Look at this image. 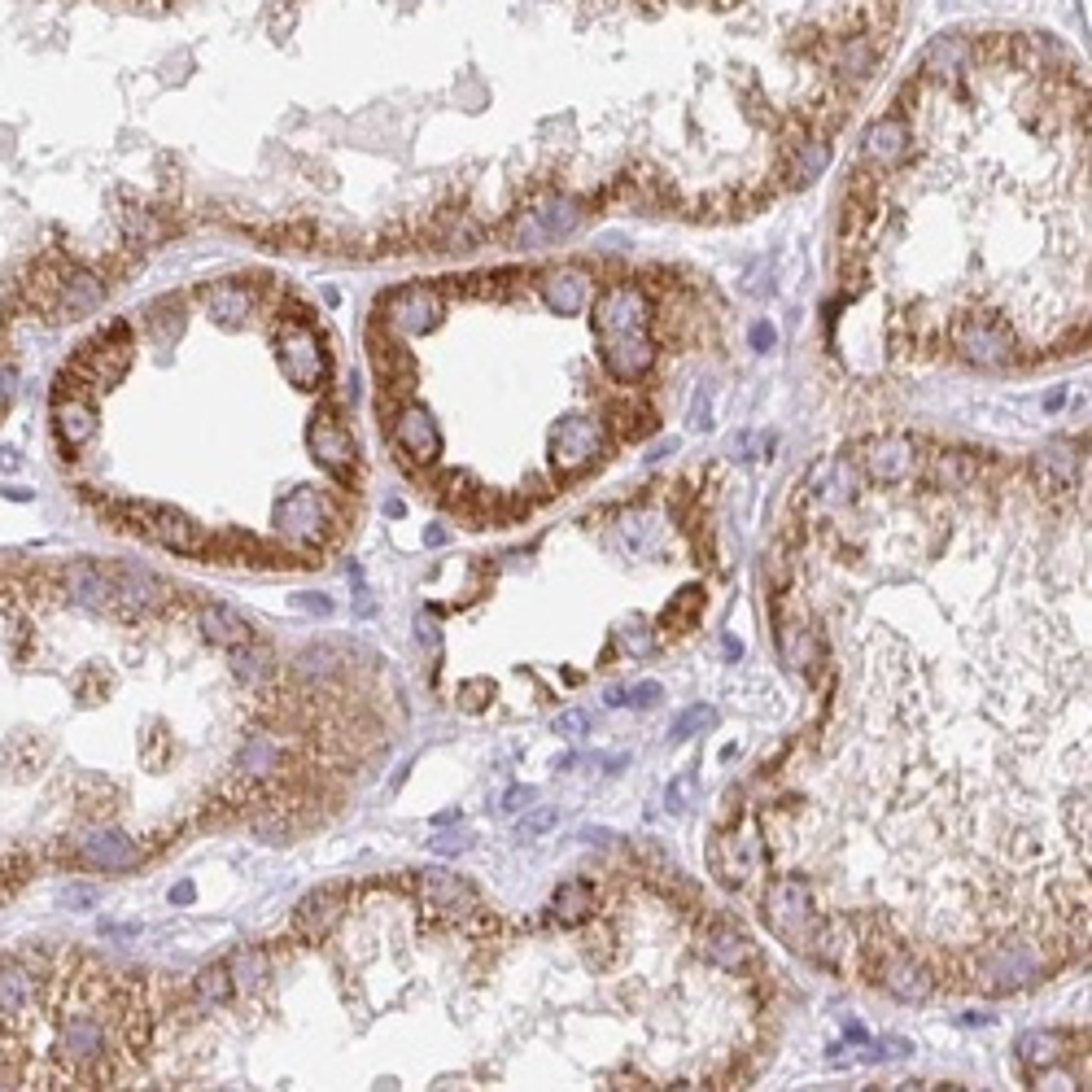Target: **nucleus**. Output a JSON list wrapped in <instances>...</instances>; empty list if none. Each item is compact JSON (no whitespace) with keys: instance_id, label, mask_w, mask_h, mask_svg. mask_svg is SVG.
Masks as SVG:
<instances>
[{"instance_id":"nucleus-36","label":"nucleus","mask_w":1092,"mask_h":1092,"mask_svg":"<svg viewBox=\"0 0 1092 1092\" xmlns=\"http://www.w3.org/2000/svg\"><path fill=\"white\" fill-rule=\"evenodd\" d=\"M193 988H197V996H201V1001H210V1005H224L228 996L237 992V983H232L228 966H224V961H219V966H206V970L197 974V983H193Z\"/></svg>"},{"instance_id":"nucleus-48","label":"nucleus","mask_w":1092,"mask_h":1092,"mask_svg":"<svg viewBox=\"0 0 1092 1092\" xmlns=\"http://www.w3.org/2000/svg\"><path fill=\"white\" fill-rule=\"evenodd\" d=\"M193 896H197V887H193V883H179V887H171V905H193Z\"/></svg>"},{"instance_id":"nucleus-28","label":"nucleus","mask_w":1092,"mask_h":1092,"mask_svg":"<svg viewBox=\"0 0 1092 1092\" xmlns=\"http://www.w3.org/2000/svg\"><path fill=\"white\" fill-rule=\"evenodd\" d=\"M237 765L246 778H271L275 769H280V739H271V735H253L246 747H241V756H237Z\"/></svg>"},{"instance_id":"nucleus-15","label":"nucleus","mask_w":1092,"mask_h":1092,"mask_svg":"<svg viewBox=\"0 0 1092 1092\" xmlns=\"http://www.w3.org/2000/svg\"><path fill=\"white\" fill-rule=\"evenodd\" d=\"M105 302V280L88 267H75V262H61V289L57 302H52L49 320H79V315H92Z\"/></svg>"},{"instance_id":"nucleus-1","label":"nucleus","mask_w":1092,"mask_h":1092,"mask_svg":"<svg viewBox=\"0 0 1092 1092\" xmlns=\"http://www.w3.org/2000/svg\"><path fill=\"white\" fill-rule=\"evenodd\" d=\"M646 293L639 284H612L595 302V328H599V354L617 380H639L651 367L655 349L646 337Z\"/></svg>"},{"instance_id":"nucleus-20","label":"nucleus","mask_w":1092,"mask_h":1092,"mask_svg":"<svg viewBox=\"0 0 1092 1092\" xmlns=\"http://www.w3.org/2000/svg\"><path fill=\"white\" fill-rule=\"evenodd\" d=\"M394 442L402 447V454H411V459H420V463L438 459V450H442L438 424H433L429 411H420V407H402L394 416Z\"/></svg>"},{"instance_id":"nucleus-43","label":"nucleus","mask_w":1092,"mask_h":1092,"mask_svg":"<svg viewBox=\"0 0 1092 1092\" xmlns=\"http://www.w3.org/2000/svg\"><path fill=\"white\" fill-rule=\"evenodd\" d=\"M429 847L438 856H459V852H468V835H438V840H429Z\"/></svg>"},{"instance_id":"nucleus-35","label":"nucleus","mask_w":1092,"mask_h":1092,"mask_svg":"<svg viewBox=\"0 0 1092 1092\" xmlns=\"http://www.w3.org/2000/svg\"><path fill=\"white\" fill-rule=\"evenodd\" d=\"M778 646H782V660H787V669H804V664H813V634L804 630V625H787V630L778 634Z\"/></svg>"},{"instance_id":"nucleus-24","label":"nucleus","mask_w":1092,"mask_h":1092,"mask_svg":"<svg viewBox=\"0 0 1092 1092\" xmlns=\"http://www.w3.org/2000/svg\"><path fill=\"white\" fill-rule=\"evenodd\" d=\"M206 306H210V315H215L219 324H228V328H237V324H246V315L253 311V289L249 284H237V280H219V284H210L206 293Z\"/></svg>"},{"instance_id":"nucleus-50","label":"nucleus","mask_w":1092,"mask_h":1092,"mask_svg":"<svg viewBox=\"0 0 1092 1092\" xmlns=\"http://www.w3.org/2000/svg\"><path fill=\"white\" fill-rule=\"evenodd\" d=\"M424 543H429V546H442V543H447V529H438V525H433L429 534H424Z\"/></svg>"},{"instance_id":"nucleus-3","label":"nucleus","mask_w":1092,"mask_h":1092,"mask_svg":"<svg viewBox=\"0 0 1092 1092\" xmlns=\"http://www.w3.org/2000/svg\"><path fill=\"white\" fill-rule=\"evenodd\" d=\"M1048 974V952L1041 943H988L979 952V966H974V983L988 992H1014V988H1032Z\"/></svg>"},{"instance_id":"nucleus-9","label":"nucleus","mask_w":1092,"mask_h":1092,"mask_svg":"<svg viewBox=\"0 0 1092 1092\" xmlns=\"http://www.w3.org/2000/svg\"><path fill=\"white\" fill-rule=\"evenodd\" d=\"M952 342H957V349L970 358V363H979V367H1005V363H1014V337H1010V328H1001L996 320H983V315H970V320H961L957 328H952Z\"/></svg>"},{"instance_id":"nucleus-41","label":"nucleus","mask_w":1092,"mask_h":1092,"mask_svg":"<svg viewBox=\"0 0 1092 1092\" xmlns=\"http://www.w3.org/2000/svg\"><path fill=\"white\" fill-rule=\"evenodd\" d=\"M664 699V686L660 682H639V686H630L625 691V704H634V708H655Z\"/></svg>"},{"instance_id":"nucleus-45","label":"nucleus","mask_w":1092,"mask_h":1092,"mask_svg":"<svg viewBox=\"0 0 1092 1092\" xmlns=\"http://www.w3.org/2000/svg\"><path fill=\"white\" fill-rule=\"evenodd\" d=\"M550 826H555V809H543V813H534V818L521 822V835L529 840V835H543V831H550Z\"/></svg>"},{"instance_id":"nucleus-11","label":"nucleus","mask_w":1092,"mask_h":1092,"mask_svg":"<svg viewBox=\"0 0 1092 1092\" xmlns=\"http://www.w3.org/2000/svg\"><path fill=\"white\" fill-rule=\"evenodd\" d=\"M349 909V887L346 883H328V887H315L311 896L298 900L293 909V931L306 940V943H320L333 936V927L346 918Z\"/></svg>"},{"instance_id":"nucleus-34","label":"nucleus","mask_w":1092,"mask_h":1092,"mask_svg":"<svg viewBox=\"0 0 1092 1092\" xmlns=\"http://www.w3.org/2000/svg\"><path fill=\"white\" fill-rule=\"evenodd\" d=\"M1041 472H1044V481H1053V485H1070L1075 481V468H1079V454L1066 447V442H1053L1048 450H1041Z\"/></svg>"},{"instance_id":"nucleus-32","label":"nucleus","mask_w":1092,"mask_h":1092,"mask_svg":"<svg viewBox=\"0 0 1092 1092\" xmlns=\"http://www.w3.org/2000/svg\"><path fill=\"white\" fill-rule=\"evenodd\" d=\"M699 612H704V590H699V586L677 590V599L660 612V630H691Z\"/></svg>"},{"instance_id":"nucleus-7","label":"nucleus","mask_w":1092,"mask_h":1092,"mask_svg":"<svg viewBox=\"0 0 1092 1092\" xmlns=\"http://www.w3.org/2000/svg\"><path fill=\"white\" fill-rule=\"evenodd\" d=\"M380 320L398 337L429 333L442 320V293L433 284H402L389 298H380Z\"/></svg>"},{"instance_id":"nucleus-18","label":"nucleus","mask_w":1092,"mask_h":1092,"mask_svg":"<svg viewBox=\"0 0 1092 1092\" xmlns=\"http://www.w3.org/2000/svg\"><path fill=\"white\" fill-rule=\"evenodd\" d=\"M543 298L555 315H577L595 298V284H590V275L581 267H555L543 275Z\"/></svg>"},{"instance_id":"nucleus-22","label":"nucleus","mask_w":1092,"mask_h":1092,"mask_svg":"<svg viewBox=\"0 0 1092 1092\" xmlns=\"http://www.w3.org/2000/svg\"><path fill=\"white\" fill-rule=\"evenodd\" d=\"M201 634L215 646H228V651L253 643V625L241 617L237 608H228V603H206V608H201Z\"/></svg>"},{"instance_id":"nucleus-10","label":"nucleus","mask_w":1092,"mask_h":1092,"mask_svg":"<svg viewBox=\"0 0 1092 1092\" xmlns=\"http://www.w3.org/2000/svg\"><path fill=\"white\" fill-rule=\"evenodd\" d=\"M420 900L442 918H472L476 909H481V896H476V887L468 878L454 874V869H442V865L420 869Z\"/></svg>"},{"instance_id":"nucleus-27","label":"nucleus","mask_w":1092,"mask_h":1092,"mask_svg":"<svg viewBox=\"0 0 1092 1092\" xmlns=\"http://www.w3.org/2000/svg\"><path fill=\"white\" fill-rule=\"evenodd\" d=\"M550 914L559 918V927H577V922H586L590 914H595V887L581 883V878L559 883L555 900H550Z\"/></svg>"},{"instance_id":"nucleus-19","label":"nucleus","mask_w":1092,"mask_h":1092,"mask_svg":"<svg viewBox=\"0 0 1092 1092\" xmlns=\"http://www.w3.org/2000/svg\"><path fill=\"white\" fill-rule=\"evenodd\" d=\"M699 952H704V961H713L721 970H739V966H747V957H751V940L735 922H708V927L699 931Z\"/></svg>"},{"instance_id":"nucleus-5","label":"nucleus","mask_w":1092,"mask_h":1092,"mask_svg":"<svg viewBox=\"0 0 1092 1092\" xmlns=\"http://www.w3.org/2000/svg\"><path fill=\"white\" fill-rule=\"evenodd\" d=\"M275 529H280V538L289 546L306 550V546H320L324 538L337 529V512L320 490L302 485V490L284 494L280 503H275Z\"/></svg>"},{"instance_id":"nucleus-26","label":"nucleus","mask_w":1092,"mask_h":1092,"mask_svg":"<svg viewBox=\"0 0 1092 1092\" xmlns=\"http://www.w3.org/2000/svg\"><path fill=\"white\" fill-rule=\"evenodd\" d=\"M909 149V127L900 123V119H883V123H874L865 132V157L874 166H892L900 162Z\"/></svg>"},{"instance_id":"nucleus-52","label":"nucleus","mask_w":1092,"mask_h":1092,"mask_svg":"<svg viewBox=\"0 0 1092 1092\" xmlns=\"http://www.w3.org/2000/svg\"><path fill=\"white\" fill-rule=\"evenodd\" d=\"M721 646H726V655H735V660H739V655H744V643H739V639H726Z\"/></svg>"},{"instance_id":"nucleus-55","label":"nucleus","mask_w":1092,"mask_h":1092,"mask_svg":"<svg viewBox=\"0 0 1092 1092\" xmlns=\"http://www.w3.org/2000/svg\"><path fill=\"white\" fill-rule=\"evenodd\" d=\"M581 840H595V844H608L612 840V831H586Z\"/></svg>"},{"instance_id":"nucleus-8","label":"nucleus","mask_w":1092,"mask_h":1092,"mask_svg":"<svg viewBox=\"0 0 1092 1092\" xmlns=\"http://www.w3.org/2000/svg\"><path fill=\"white\" fill-rule=\"evenodd\" d=\"M66 856H75L79 865H92V869H105V874H123V869H136L145 861V847L136 840H127L123 831H83L79 840H70L61 847Z\"/></svg>"},{"instance_id":"nucleus-39","label":"nucleus","mask_w":1092,"mask_h":1092,"mask_svg":"<svg viewBox=\"0 0 1092 1092\" xmlns=\"http://www.w3.org/2000/svg\"><path fill=\"white\" fill-rule=\"evenodd\" d=\"M617 634H621V646H625V651H630V655H646V651H651V643H655V634L646 630V621H643V617H630V621H625Z\"/></svg>"},{"instance_id":"nucleus-37","label":"nucleus","mask_w":1092,"mask_h":1092,"mask_svg":"<svg viewBox=\"0 0 1092 1092\" xmlns=\"http://www.w3.org/2000/svg\"><path fill=\"white\" fill-rule=\"evenodd\" d=\"M826 157H831V149H826V141H804V149L795 153V184H809V179H818L822 175V166H826Z\"/></svg>"},{"instance_id":"nucleus-51","label":"nucleus","mask_w":1092,"mask_h":1092,"mask_svg":"<svg viewBox=\"0 0 1092 1092\" xmlns=\"http://www.w3.org/2000/svg\"><path fill=\"white\" fill-rule=\"evenodd\" d=\"M0 468L14 472V468H18V450H0Z\"/></svg>"},{"instance_id":"nucleus-12","label":"nucleus","mask_w":1092,"mask_h":1092,"mask_svg":"<svg viewBox=\"0 0 1092 1092\" xmlns=\"http://www.w3.org/2000/svg\"><path fill=\"white\" fill-rule=\"evenodd\" d=\"M599 450H603V433H599V424L586 416H572L550 433V459H555V468L564 476L590 468V463L599 459Z\"/></svg>"},{"instance_id":"nucleus-2","label":"nucleus","mask_w":1092,"mask_h":1092,"mask_svg":"<svg viewBox=\"0 0 1092 1092\" xmlns=\"http://www.w3.org/2000/svg\"><path fill=\"white\" fill-rule=\"evenodd\" d=\"M765 927L778 936L787 948L795 952H818L822 957V918H818V909H813V892H809V883L804 878H778V883L765 892Z\"/></svg>"},{"instance_id":"nucleus-53","label":"nucleus","mask_w":1092,"mask_h":1092,"mask_svg":"<svg viewBox=\"0 0 1092 1092\" xmlns=\"http://www.w3.org/2000/svg\"><path fill=\"white\" fill-rule=\"evenodd\" d=\"M608 704H612V708L625 704V686H612V691H608Z\"/></svg>"},{"instance_id":"nucleus-54","label":"nucleus","mask_w":1092,"mask_h":1092,"mask_svg":"<svg viewBox=\"0 0 1092 1092\" xmlns=\"http://www.w3.org/2000/svg\"><path fill=\"white\" fill-rule=\"evenodd\" d=\"M438 826H450V822H459V809H447V813H438V818H433Z\"/></svg>"},{"instance_id":"nucleus-31","label":"nucleus","mask_w":1092,"mask_h":1092,"mask_svg":"<svg viewBox=\"0 0 1092 1092\" xmlns=\"http://www.w3.org/2000/svg\"><path fill=\"white\" fill-rule=\"evenodd\" d=\"M237 677L246 686H267L271 677H275V660H271V651L267 646H258V643H249V646H237Z\"/></svg>"},{"instance_id":"nucleus-30","label":"nucleus","mask_w":1092,"mask_h":1092,"mask_svg":"<svg viewBox=\"0 0 1092 1092\" xmlns=\"http://www.w3.org/2000/svg\"><path fill=\"white\" fill-rule=\"evenodd\" d=\"M1062 1044L1066 1041L1057 1032H1027L1023 1041H1018V1057H1023V1066L1041 1070V1066L1062 1062Z\"/></svg>"},{"instance_id":"nucleus-23","label":"nucleus","mask_w":1092,"mask_h":1092,"mask_svg":"<svg viewBox=\"0 0 1092 1092\" xmlns=\"http://www.w3.org/2000/svg\"><path fill=\"white\" fill-rule=\"evenodd\" d=\"M617 534L630 555H655L664 546V538H669V525H664L660 512H630Z\"/></svg>"},{"instance_id":"nucleus-38","label":"nucleus","mask_w":1092,"mask_h":1092,"mask_svg":"<svg viewBox=\"0 0 1092 1092\" xmlns=\"http://www.w3.org/2000/svg\"><path fill=\"white\" fill-rule=\"evenodd\" d=\"M717 721H721V717H717V708H708V704H695V708H686V713L673 721V739H677V744H682V739L699 735V730H713Z\"/></svg>"},{"instance_id":"nucleus-4","label":"nucleus","mask_w":1092,"mask_h":1092,"mask_svg":"<svg viewBox=\"0 0 1092 1092\" xmlns=\"http://www.w3.org/2000/svg\"><path fill=\"white\" fill-rule=\"evenodd\" d=\"M708 869L717 874L721 887H747L751 878L765 869V840H760V826L744 822L735 831H721L713 847H708Z\"/></svg>"},{"instance_id":"nucleus-21","label":"nucleus","mask_w":1092,"mask_h":1092,"mask_svg":"<svg viewBox=\"0 0 1092 1092\" xmlns=\"http://www.w3.org/2000/svg\"><path fill=\"white\" fill-rule=\"evenodd\" d=\"M311 450H315V459H320L328 472H337V476H346L349 468H354V459H358L354 438H349V429H346V424H337V420H320V424H315V429H311Z\"/></svg>"},{"instance_id":"nucleus-49","label":"nucleus","mask_w":1092,"mask_h":1092,"mask_svg":"<svg viewBox=\"0 0 1092 1092\" xmlns=\"http://www.w3.org/2000/svg\"><path fill=\"white\" fill-rule=\"evenodd\" d=\"M9 394H14V372H9V367H0V407L9 402Z\"/></svg>"},{"instance_id":"nucleus-47","label":"nucleus","mask_w":1092,"mask_h":1092,"mask_svg":"<svg viewBox=\"0 0 1092 1092\" xmlns=\"http://www.w3.org/2000/svg\"><path fill=\"white\" fill-rule=\"evenodd\" d=\"M773 342H778V337H773L769 324H756V328H751V346H756V349H773Z\"/></svg>"},{"instance_id":"nucleus-46","label":"nucleus","mask_w":1092,"mask_h":1092,"mask_svg":"<svg viewBox=\"0 0 1092 1092\" xmlns=\"http://www.w3.org/2000/svg\"><path fill=\"white\" fill-rule=\"evenodd\" d=\"M293 608L320 612V617H328V612H333V599H328V595H293Z\"/></svg>"},{"instance_id":"nucleus-40","label":"nucleus","mask_w":1092,"mask_h":1092,"mask_svg":"<svg viewBox=\"0 0 1092 1092\" xmlns=\"http://www.w3.org/2000/svg\"><path fill=\"white\" fill-rule=\"evenodd\" d=\"M555 735H564V739H586V735H590V717L581 713V708H572V713H559V717H555Z\"/></svg>"},{"instance_id":"nucleus-13","label":"nucleus","mask_w":1092,"mask_h":1092,"mask_svg":"<svg viewBox=\"0 0 1092 1092\" xmlns=\"http://www.w3.org/2000/svg\"><path fill=\"white\" fill-rule=\"evenodd\" d=\"M874 974H878V983H883V988L892 992L896 1001H905V1005H922V1001H931V992H936L931 970L922 966L918 957H909L905 948H883Z\"/></svg>"},{"instance_id":"nucleus-6","label":"nucleus","mask_w":1092,"mask_h":1092,"mask_svg":"<svg viewBox=\"0 0 1092 1092\" xmlns=\"http://www.w3.org/2000/svg\"><path fill=\"white\" fill-rule=\"evenodd\" d=\"M275 346H280V372H284L289 385L320 389L328 380V349L320 346V337H315V328L306 320L284 324L280 337H275Z\"/></svg>"},{"instance_id":"nucleus-42","label":"nucleus","mask_w":1092,"mask_h":1092,"mask_svg":"<svg viewBox=\"0 0 1092 1092\" xmlns=\"http://www.w3.org/2000/svg\"><path fill=\"white\" fill-rule=\"evenodd\" d=\"M909 1053H914L909 1041H883V1044H869L865 1062H896V1057H909Z\"/></svg>"},{"instance_id":"nucleus-25","label":"nucleus","mask_w":1092,"mask_h":1092,"mask_svg":"<svg viewBox=\"0 0 1092 1092\" xmlns=\"http://www.w3.org/2000/svg\"><path fill=\"white\" fill-rule=\"evenodd\" d=\"M809 498H818L822 507L852 503V472H847V463H840V459L818 463L813 476H809Z\"/></svg>"},{"instance_id":"nucleus-44","label":"nucleus","mask_w":1092,"mask_h":1092,"mask_svg":"<svg viewBox=\"0 0 1092 1092\" xmlns=\"http://www.w3.org/2000/svg\"><path fill=\"white\" fill-rule=\"evenodd\" d=\"M534 800H538V787H512V791L503 795V813H521Z\"/></svg>"},{"instance_id":"nucleus-33","label":"nucleus","mask_w":1092,"mask_h":1092,"mask_svg":"<svg viewBox=\"0 0 1092 1092\" xmlns=\"http://www.w3.org/2000/svg\"><path fill=\"white\" fill-rule=\"evenodd\" d=\"M342 669H346V655L337 651V646H306V651L298 655V673L302 677H315V682L337 677Z\"/></svg>"},{"instance_id":"nucleus-16","label":"nucleus","mask_w":1092,"mask_h":1092,"mask_svg":"<svg viewBox=\"0 0 1092 1092\" xmlns=\"http://www.w3.org/2000/svg\"><path fill=\"white\" fill-rule=\"evenodd\" d=\"M52 429H57L61 447L79 450L83 442L97 433V411H92V402L75 394V389H52Z\"/></svg>"},{"instance_id":"nucleus-29","label":"nucleus","mask_w":1092,"mask_h":1092,"mask_svg":"<svg viewBox=\"0 0 1092 1092\" xmlns=\"http://www.w3.org/2000/svg\"><path fill=\"white\" fill-rule=\"evenodd\" d=\"M224 966H228V974H232V983H237V988H258V983L271 974L267 952L253 948V943H241V948L232 952Z\"/></svg>"},{"instance_id":"nucleus-14","label":"nucleus","mask_w":1092,"mask_h":1092,"mask_svg":"<svg viewBox=\"0 0 1092 1092\" xmlns=\"http://www.w3.org/2000/svg\"><path fill=\"white\" fill-rule=\"evenodd\" d=\"M61 586H66V599L70 603L92 608V612H114V603H119L114 572L105 568V564H92V559H75V564L61 568Z\"/></svg>"},{"instance_id":"nucleus-17","label":"nucleus","mask_w":1092,"mask_h":1092,"mask_svg":"<svg viewBox=\"0 0 1092 1092\" xmlns=\"http://www.w3.org/2000/svg\"><path fill=\"white\" fill-rule=\"evenodd\" d=\"M865 472L874 476L878 485H900L909 472H914V442L900 438V433L874 438L865 447Z\"/></svg>"}]
</instances>
